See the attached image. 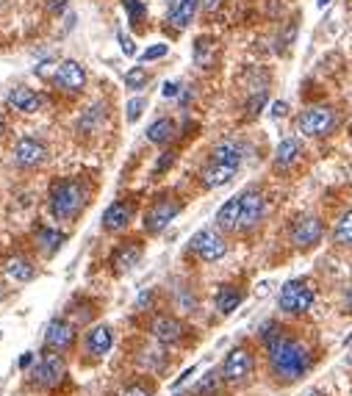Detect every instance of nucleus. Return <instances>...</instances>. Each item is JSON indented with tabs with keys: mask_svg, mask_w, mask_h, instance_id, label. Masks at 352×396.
<instances>
[{
	"mask_svg": "<svg viewBox=\"0 0 352 396\" xmlns=\"http://www.w3.org/2000/svg\"><path fill=\"white\" fill-rule=\"evenodd\" d=\"M144 105H147V100H144V98H133V100H130V103H128V122H136V120L142 117Z\"/></svg>",
	"mask_w": 352,
	"mask_h": 396,
	"instance_id": "obj_32",
	"label": "nucleus"
},
{
	"mask_svg": "<svg viewBox=\"0 0 352 396\" xmlns=\"http://www.w3.org/2000/svg\"><path fill=\"white\" fill-rule=\"evenodd\" d=\"M200 3H203V8H205V11H214V8L220 6V0H200Z\"/></svg>",
	"mask_w": 352,
	"mask_h": 396,
	"instance_id": "obj_42",
	"label": "nucleus"
},
{
	"mask_svg": "<svg viewBox=\"0 0 352 396\" xmlns=\"http://www.w3.org/2000/svg\"><path fill=\"white\" fill-rule=\"evenodd\" d=\"M166 53H169L166 45H153V47H147V50L142 53V62H156V59H164Z\"/></svg>",
	"mask_w": 352,
	"mask_h": 396,
	"instance_id": "obj_33",
	"label": "nucleus"
},
{
	"mask_svg": "<svg viewBox=\"0 0 352 396\" xmlns=\"http://www.w3.org/2000/svg\"><path fill=\"white\" fill-rule=\"evenodd\" d=\"M350 136H352V125H350Z\"/></svg>",
	"mask_w": 352,
	"mask_h": 396,
	"instance_id": "obj_47",
	"label": "nucleus"
},
{
	"mask_svg": "<svg viewBox=\"0 0 352 396\" xmlns=\"http://www.w3.org/2000/svg\"><path fill=\"white\" fill-rule=\"evenodd\" d=\"M236 172H239L236 164H222V161H214V158H211V164L203 169V183H205L208 189H220V186L230 183V180L236 177Z\"/></svg>",
	"mask_w": 352,
	"mask_h": 396,
	"instance_id": "obj_15",
	"label": "nucleus"
},
{
	"mask_svg": "<svg viewBox=\"0 0 352 396\" xmlns=\"http://www.w3.org/2000/svg\"><path fill=\"white\" fill-rule=\"evenodd\" d=\"M194 62H197V66L214 64V42L211 39H197V45H194Z\"/></svg>",
	"mask_w": 352,
	"mask_h": 396,
	"instance_id": "obj_28",
	"label": "nucleus"
},
{
	"mask_svg": "<svg viewBox=\"0 0 352 396\" xmlns=\"http://www.w3.org/2000/svg\"><path fill=\"white\" fill-rule=\"evenodd\" d=\"M56 83L67 92H81L86 83V69L78 62H62L56 66Z\"/></svg>",
	"mask_w": 352,
	"mask_h": 396,
	"instance_id": "obj_13",
	"label": "nucleus"
},
{
	"mask_svg": "<svg viewBox=\"0 0 352 396\" xmlns=\"http://www.w3.org/2000/svg\"><path fill=\"white\" fill-rule=\"evenodd\" d=\"M253 368H256V361H253L250 349H244V346H233V349L225 355L220 374H222L225 383H244V380L253 374Z\"/></svg>",
	"mask_w": 352,
	"mask_h": 396,
	"instance_id": "obj_5",
	"label": "nucleus"
},
{
	"mask_svg": "<svg viewBox=\"0 0 352 396\" xmlns=\"http://www.w3.org/2000/svg\"><path fill=\"white\" fill-rule=\"evenodd\" d=\"M192 374H194V368H186V371H183V377H181V380H178V383H175L172 388H181V385H183V383H186V380H189Z\"/></svg>",
	"mask_w": 352,
	"mask_h": 396,
	"instance_id": "obj_41",
	"label": "nucleus"
},
{
	"mask_svg": "<svg viewBox=\"0 0 352 396\" xmlns=\"http://www.w3.org/2000/svg\"><path fill=\"white\" fill-rule=\"evenodd\" d=\"M6 103L14 108V111H23V114H33V111H39V105H42V98L28 89V86H14L8 95H6Z\"/></svg>",
	"mask_w": 352,
	"mask_h": 396,
	"instance_id": "obj_17",
	"label": "nucleus"
},
{
	"mask_svg": "<svg viewBox=\"0 0 352 396\" xmlns=\"http://www.w3.org/2000/svg\"><path fill=\"white\" fill-rule=\"evenodd\" d=\"M0 335H3V332H0Z\"/></svg>",
	"mask_w": 352,
	"mask_h": 396,
	"instance_id": "obj_48",
	"label": "nucleus"
},
{
	"mask_svg": "<svg viewBox=\"0 0 352 396\" xmlns=\"http://www.w3.org/2000/svg\"><path fill=\"white\" fill-rule=\"evenodd\" d=\"M300 150H302L300 139H297V136H286V139L278 144V150H275V166H278V169H288V166L300 158Z\"/></svg>",
	"mask_w": 352,
	"mask_h": 396,
	"instance_id": "obj_22",
	"label": "nucleus"
},
{
	"mask_svg": "<svg viewBox=\"0 0 352 396\" xmlns=\"http://www.w3.org/2000/svg\"><path fill=\"white\" fill-rule=\"evenodd\" d=\"M117 39H120V45H123V53H125V56H133V53H136V47H133V39H130L128 33H117Z\"/></svg>",
	"mask_w": 352,
	"mask_h": 396,
	"instance_id": "obj_35",
	"label": "nucleus"
},
{
	"mask_svg": "<svg viewBox=\"0 0 352 396\" xmlns=\"http://www.w3.org/2000/svg\"><path fill=\"white\" fill-rule=\"evenodd\" d=\"M322 235H324V225H322V219L311 216V214L300 216V219L291 225V244L300 247V250L317 247L322 241Z\"/></svg>",
	"mask_w": 352,
	"mask_h": 396,
	"instance_id": "obj_8",
	"label": "nucleus"
},
{
	"mask_svg": "<svg viewBox=\"0 0 352 396\" xmlns=\"http://www.w3.org/2000/svg\"><path fill=\"white\" fill-rule=\"evenodd\" d=\"M84 205V186L78 180H62L50 189V214L56 219H72Z\"/></svg>",
	"mask_w": 352,
	"mask_h": 396,
	"instance_id": "obj_3",
	"label": "nucleus"
},
{
	"mask_svg": "<svg viewBox=\"0 0 352 396\" xmlns=\"http://www.w3.org/2000/svg\"><path fill=\"white\" fill-rule=\"evenodd\" d=\"M242 299H244V294H242L239 289L222 286V289L217 291V310H220L222 316H227V313H233V310L242 305Z\"/></svg>",
	"mask_w": 352,
	"mask_h": 396,
	"instance_id": "obj_25",
	"label": "nucleus"
},
{
	"mask_svg": "<svg viewBox=\"0 0 352 396\" xmlns=\"http://www.w3.org/2000/svg\"><path fill=\"white\" fill-rule=\"evenodd\" d=\"M172 164V153H164V158H161L159 164H156V172H164L166 166Z\"/></svg>",
	"mask_w": 352,
	"mask_h": 396,
	"instance_id": "obj_38",
	"label": "nucleus"
},
{
	"mask_svg": "<svg viewBox=\"0 0 352 396\" xmlns=\"http://www.w3.org/2000/svg\"><path fill=\"white\" fill-rule=\"evenodd\" d=\"M197 6H200V0H172L169 3V23H172V28L183 31L192 23Z\"/></svg>",
	"mask_w": 352,
	"mask_h": 396,
	"instance_id": "obj_20",
	"label": "nucleus"
},
{
	"mask_svg": "<svg viewBox=\"0 0 352 396\" xmlns=\"http://www.w3.org/2000/svg\"><path fill=\"white\" fill-rule=\"evenodd\" d=\"M302 396H324L322 391H308V394H302Z\"/></svg>",
	"mask_w": 352,
	"mask_h": 396,
	"instance_id": "obj_46",
	"label": "nucleus"
},
{
	"mask_svg": "<svg viewBox=\"0 0 352 396\" xmlns=\"http://www.w3.org/2000/svg\"><path fill=\"white\" fill-rule=\"evenodd\" d=\"M239 202H242V216H239V228L247 231V228H256L258 222L263 219L266 214V199L258 189H247L239 194Z\"/></svg>",
	"mask_w": 352,
	"mask_h": 396,
	"instance_id": "obj_10",
	"label": "nucleus"
},
{
	"mask_svg": "<svg viewBox=\"0 0 352 396\" xmlns=\"http://www.w3.org/2000/svg\"><path fill=\"white\" fill-rule=\"evenodd\" d=\"M120 396H153L144 385H128V388H123Z\"/></svg>",
	"mask_w": 352,
	"mask_h": 396,
	"instance_id": "obj_36",
	"label": "nucleus"
},
{
	"mask_svg": "<svg viewBox=\"0 0 352 396\" xmlns=\"http://www.w3.org/2000/svg\"><path fill=\"white\" fill-rule=\"evenodd\" d=\"M130 216H133V208H130V202H114V205H108L106 208V214H103V228L111 233L117 231H125L130 222Z\"/></svg>",
	"mask_w": 352,
	"mask_h": 396,
	"instance_id": "obj_18",
	"label": "nucleus"
},
{
	"mask_svg": "<svg viewBox=\"0 0 352 396\" xmlns=\"http://www.w3.org/2000/svg\"><path fill=\"white\" fill-rule=\"evenodd\" d=\"M239 216H242V202H239V197H230L225 205H220V211H217V228H222V231H236V228H239Z\"/></svg>",
	"mask_w": 352,
	"mask_h": 396,
	"instance_id": "obj_23",
	"label": "nucleus"
},
{
	"mask_svg": "<svg viewBox=\"0 0 352 396\" xmlns=\"http://www.w3.org/2000/svg\"><path fill=\"white\" fill-rule=\"evenodd\" d=\"M139 261H142V244H139V241H128V244L117 247L114 255H111V266H114L117 272H128V269H133Z\"/></svg>",
	"mask_w": 352,
	"mask_h": 396,
	"instance_id": "obj_19",
	"label": "nucleus"
},
{
	"mask_svg": "<svg viewBox=\"0 0 352 396\" xmlns=\"http://www.w3.org/2000/svg\"><path fill=\"white\" fill-rule=\"evenodd\" d=\"M72 341H75V330H72V325H67L64 319H53L45 327V346L50 352H64L72 346Z\"/></svg>",
	"mask_w": 352,
	"mask_h": 396,
	"instance_id": "obj_12",
	"label": "nucleus"
},
{
	"mask_svg": "<svg viewBox=\"0 0 352 396\" xmlns=\"http://www.w3.org/2000/svg\"><path fill=\"white\" fill-rule=\"evenodd\" d=\"M211 158H214V161H222V164L239 166L242 164V158H244V144L236 141V139H225V141H220V144L214 147Z\"/></svg>",
	"mask_w": 352,
	"mask_h": 396,
	"instance_id": "obj_21",
	"label": "nucleus"
},
{
	"mask_svg": "<svg viewBox=\"0 0 352 396\" xmlns=\"http://www.w3.org/2000/svg\"><path fill=\"white\" fill-rule=\"evenodd\" d=\"M64 241H67L64 233L50 231V228H39V233H36V244H42V250H45L47 255H53Z\"/></svg>",
	"mask_w": 352,
	"mask_h": 396,
	"instance_id": "obj_27",
	"label": "nucleus"
},
{
	"mask_svg": "<svg viewBox=\"0 0 352 396\" xmlns=\"http://www.w3.org/2000/svg\"><path fill=\"white\" fill-rule=\"evenodd\" d=\"M181 202L178 199H159L150 205V211L144 214V231L147 233H161L178 214H181Z\"/></svg>",
	"mask_w": 352,
	"mask_h": 396,
	"instance_id": "obj_9",
	"label": "nucleus"
},
{
	"mask_svg": "<svg viewBox=\"0 0 352 396\" xmlns=\"http://www.w3.org/2000/svg\"><path fill=\"white\" fill-rule=\"evenodd\" d=\"M47 8H50L53 14H62L67 8V0H47Z\"/></svg>",
	"mask_w": 352,
	"mask_h": 396,
	"instance_id": "obj_37",
	"label": "nucleus"
},
{
	"mask_svg": "<svg viewBox=\"0 0 352 396\" xmlns=\"http://www.w3.org/2000/svg\"><path fill=\"white\" fill-rule=\"evenodd\" d=\"M45 156H47V147H45V141L36 139V136H23V139L14 144V161H17V166H23V169L39 166L45 161Z\"/></svg>",
	"mask_w": 352,
	"mask_h": 396,
	"instance_id": "obj_11",
	"label": "nucleus"
},
{
	"mask_svg": "<svg viewBox=\"0 0 352 396\" xmlns=\"http://www.w3.org/2000/svg\"><path fill=\"white\" fill-rule=\"evenodd\" d=\"M297 128H300V133L317 136V139L330 136V133L339 128V114L333 108H327V105H311V108H305L297 117Z\"/></svg>",
	"mask_w": 352,
	"mask_h": 396,
	"instance_id": "obj_4",
	"label": "nucleus"
},
{
	"mask_svg": "<svg viewBox=\"0 0 352 396\" xmlns=\"http://www.w3.org/2000/svg\"><path fill=\"white\" fill-rule=\"evenodd\" d=\"M6 274H8V280H14V283H31L33 277H36V266H33L28 258H11V261L6 264Z\"/></svg>",
	"mask_w": 352,
	"mask_h": 396,
	"instance_id": "obj_24",
	"label": "nucleus"
},
{
	"mask_svg": "<svg viewBox=\"0 0 352 396\" xmlns=\"http://www.w3.org/2000/svg\"><path fill=\"white\" fill-rule=\"evenodd\" d=\"M314 302H317V291H314V286H311L308 280H302V277L288 280L286 286L280 289V294H278V308H280L283 313H294V316L308 313V310L314 308Z\"/></svg>",
	"mask_w": 352,
	"mask_h": 396,
	"instance_id": "obj_2",
	"label": "nucleus"
},
{
	"mask_svg": "<svg viewBox=\"0 0 352 396\" xmlns=\"http://www.w3.org/2000/svg\"><path fill=\"white\" fill-rule=\"evenodd\" d=\"M125 8H128V14H130V20H133V23H139V20H142V14H144L142 0H125Z\"/></svg>",
	"mask_w": 352,
	"mask_h": 396,
	"instance_id": "obj_34",
	"label": "nucleus"
},
{
	"mask_svg": "<svg viewBox=\"0 0 352 396\" xmlns=\"http://www.w3.org/2000/svg\"><path fill=\"white\" fill-rule=\"evenodd\" d=\"M172 136H175V122L166 120V117L156 120V122L147 128V141H153V144H166Z\"/></svg>",
	"mask_w": 352,
	"mask_h": 396,
	"instance_id": "obj_26",
	"label": "nucleus"
},
{
	"mask_svg": "<svg viewBox=\"0 0 352 396\" xmlns=\"http://www.w3.org/2000/svg\"><path fill=\"white\" fill-rule=\"evenodd\" d=\"M347 346H352V338H347ZM347 363L352 366V352H350V358H347Z\"/></svg>",
	"mask_w": 352,
	"mask_h": 396,
	"instance_id": "obj_44",
	"label": "nucleus"
},
{
	"mask_svg": "<svg viewBox=\"0 0 352 396\" xmlns=\"http://www.w3.org/2000/svg\"><path fill=\"white\" fill-rule=\"evenodd\" d=\"M84 346H86V352L92 355V358H103V355H108L111 352V346H114V332L108 325H97L92 330L86 332V338H84Z\"/></svg>",
	"mask_w": 352,
	"mask_h": 396,
	"instance_id": "obj_14",
	"label": "nucleus"
},
{
	"mask_svg": "<svg viewBox=\"0 0 352 396\" xmlns=\"http://www.w3.org/2000/svg\"><path fill=\"white\" fill-rule=\"evenodd\" d=\"M178 95V83H164V98H175Z\"/></svg>",
	"mask_w": 352,
	"mask_h": 396,
	"instance_id": "obj_40",
	"label": "nucleus"
},
{
	"mask_svg": "<svg viewBox=\"0 0 352 396\" xmlns=\"http://www.w3.org/2000/svg\"><path fill=\"white\" fill-rule=\"evenodd\" d=\"M64 371H67L64 358H62L59 352H45V355L36 361V366H33L31 377H33V383L50 388V385H59V383H62Z\"/></svg>",
	"mask_w": 352,
	"mask_h": 396,
	"instance_id": "obj_7",
	"label": "nucleus"
},
{
	"mask_svg": "<svg viewBox=\"0 0 352 396\" xmlns=\"http://www.w3.org/2000/svg\"><path fill=\"white\" fill-rule=\"evenodd\" d=\"M6 131V120H3V114H0V133Z\"/></svg>",
	"mask_w": 352,
	"mask_h": 396,
	"instance_id": "obj_45",
	"label": "nucleus"
},
{
	"mask_svg": "<svg viewBox=\"0 0 352 396\" xmlns=\"http://www.w3.org/2000/svg\"><path fill=\"white\" fill-rule=\"evenodd\" d=\"M266 355H269V363H272V371L283 380V383H297L302 380L311 366H314V358L308 352L305 344H300L297 338L286 335V330H280L275 338L266 341Z\"/></svg>",
	"mask_w": 352,
	"mask_h": 396,
	"instance_id": "obj_1",
	"label": "nucleus"
},
{
	"mask_svg": "<svg viewBox=\"0 0 352 396\" xmlns=\"http://www.w3.org/2000/svg\"><path fill=\"white\" fill-rule=\"evenodd\" d=\"M286 103H275V105H272V117H286Z\"/></svg>",
	"mask_w": 352,
	"mask_h": 396,
	"instance_id": "obj_39",
	"label": "nucleus"
},
{
	"mask_svg": "<svg viewBox=\"0 0 352 396\" xmlns=\"http://www.w3.org/2000/svg\"><path fill=\"white\" fill-rule=\"evenodd\" d=\"M333 241L336 244H352V208L339 219V225L333 231Z\"/></svg>",
	"mask_w": 352,
	"mask_h": 396,
	"instance_id": "obj_29",
	"label": "nucleus"
},
{
	"mask_svg": "<svg viewBox=\"0 0 352 396\" xmlns=\"http://www.w3.org/2000/svg\"><path fill=\"white\" fill-rule=\"evenodd\" d=\"M220 380H222V374H217V371H208L197 385H194V396H211L217 394V388H220Z\"/></svg>",
	"mask_w": 352,
	"mask_h": 396,
	"instance_id": "obj_30",
	"label": "nucleus"
},
{
	"mask_svg": "<svg viewBox=\"0 0 352 396\" xmlns=\"http://www.w3.org/2000/svg\"><path fill=\"white\" fill-rule=\"evenodd\" d=\"M147 81H150V75H147L144 66H130L125 72V86L128 89H142V86H147Z\"/></svg>",
	"mask_w": 352,
	"mask_h": 396,
	"instance_id": "obj_31",
	"label": "nucleus"
},
{
	"mask_svg": "<svg viewBox=\"0 0 352 396\" xmlns=\"http://www.w3.org/2000/svg\"><path fill=\"white\" fill-rule=\"evenodd\" d=\"M150 332H153V338L159 344H175L183 335V325L178 319H172V316H156L153 325H150Z\"/></svg>",
	"mask_w": 352,
	"mask_h": 396,
	"instance_id": "obj_16",
	"label": "nucleus"
},
{
	"mask_svg": "<svg viewBox=\"0 0 352 396\" xmlns=\"http://www.w3.org/2000/svg\"><path fill=\"white\" fill-rule=\"evenodd\" d=\"M344 305H347V310L352 313V286L347 289V291H344Z\"/></svg>",
	"mask_w": 352,
	"mask_h": 396,
	"instance_id": "obj_43",
	"label": "nucleus"
},
{
	"mask_svg": "<svg viewBox=\"0 0 352 396\" xmlns=\"http://www.w3.org/2000/svg\"><path fill=\"white\" fill-rule=\"evenodd\" d=\"M192 250L197 252V258H200V261L214 264V261H222L225 258L227 244H225V238L217 231L205 228V231H197L192 235Z\"/></svg>",
	"mask_w": 352,
	"mask_h": 396,
	"instance_id": "obj_6",
	"label": "nucleus"
}]
</instances>
